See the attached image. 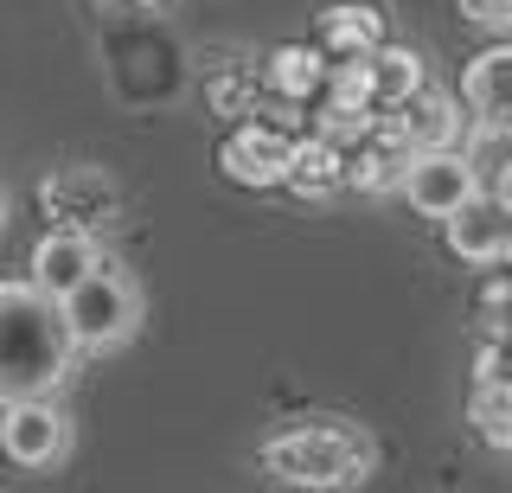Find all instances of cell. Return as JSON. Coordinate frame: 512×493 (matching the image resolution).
<instances>
[{
	"label": "cell",
	"mask_w": 512,
	"mask_h": 493,
	"mask_svg": "<svg viewBox=\"0 0 512 493\" xmlns=\"http://www.w3.org/2000/svg\"><path fill=\"white\" fill-rule=\"evenodd\" d=\"M365 71H372V109H397L404 97H416V90L429 84V65L416 45H397L384 39L372 58H365Z\"/></svg>",
	"instance_id": "cell-16"
},
{
	"label": "cell",
	"mask_w": 512,
	"mask_h": 493,
	"mask_svg": "<svg viewBox=\"0 0 512 493\" xmlns=\"http://www.w3.org/2000/svg\"><path fill=\"white\" fill-rule=\"evenodd\" d=\"M288 148H295L288 129H276V122H263V116H244V122H231L224 141H218V173L231 186L269 193V186L288 180Z\"/></svg>",
	"instance_id": "cell-6"
},
{
	"label": "cell",
	"mask_w": 512,
	"mask_h": 493,
	"mask_svg": "<svg viewBox=\"0 0 512 493\" xmlns=\"http://www.w3.org/2000/svg\"><path fill=\"white\" fill-rule=\"evenodd\" d=\"M461 109L474 116L480 135H506L512 141V39H500L480 58H468V71H461Z\"/></svg>",
	"instance_id": "cell-8"
},
{
	"label": "cell",
	"mask_w": 512,
	"mask_h": 493,
	"mask_svg": "<svg viewBox=\"0 0 512 493\" xmlns=\"http://www.w3.org/2000/svg\"><path fill=\"white\" fill-rule=\"evenodd\" d=\"M205 103H212L218 116L244 122V116H263L269 90H263V77H256V65L250 71H212V77H205Z\"/></svg>",
	"instance_id": "cell-18"
},
{
	"label": "cell",
	"mask_w": 512,
	"mask_h": 493,
	"mask_svg": "<svg viewBox=\"0 0 512 493\" xmlns=\"http://www.w3.org/2000/svg\"><path fill=\"white\" fill-rule=\"evenodd\" d=\"M372 436L346 417H308L256 449V468L288 493H346L372 474Z\"/></svg>",
	"instance_id": "cell-2"
},
{
	"label": "cell",
	"mask_w": 512,
	"mask_h": 493,
	"mask_svg": "<svg viewBox=\"0 0 512 493\" xmlns=\"http://www.w3.org/2000/svg\"><path fill=\"white\" fill-rule=\"evenodd\" d=\"M506 340H512V333H506Z\"/></svg>",
	"instance_id": "cell-24"
},
{
	"label": "cell",
	"mask_w": 512,
	"mask_h": 493,
	"mask_svg": "<svg viewBox=\"0 0 512 493\" xmlns=\"http://www.w3.org/2000/svg\"><path fill=\"white\" fill-rule=\"evenodd\" d=\"M77 365L64 314L32 282H0V404L20 397H58Z\"/></svg>",
	"instance_id": "cell-1"
},
{
	"label": "cell",
	"mask_w": 512,
	"mask_h": 493,
	"mask_svg": "<svg viewBox=\"0 0 512 493\" xmlns=\"http://www.w3.org/2000/svg\"><path fill=\"white\" fill-rule=\"evenodd\" d=\"M0 455L26 474H45L71 455V417L58 410V397H20L0 404Z\"/></svg>",
	"instance_id": "cell-5"
},
{
	"label": "cell",
	"mask_w": 512,
	"mask_h": 493,
	"mask_svg": "<svg viewBox=\"0 0 512 493\" xmlns=\"http://www.w3.org/2000/svg\"><path fill=\"white\" fill-rule=\"evenodd\" d=\"M314 45L327 52V65H333V58H372L384 45L378 0H327L320 20H314Z\"/></svg>",
	"instance_id": "cell-12"
},
{
	"label": "cell",
	"mask_w": 512,
	"mask_h": 493,
	"mask_svg": "<svg viewBox=\"0 0 512 493\" xmlns=\"http://www.w3.org/2000/svg\"><path fill=\"white\" fill-rule=\"evenodd\" d=\"M39 205H45V218L52 225H64V231H109L122 218V186L109 180L103 167H52L39 180Z\"/></svg>",
	"instance_id": "cell-4"
},
{
	"label": "cell",
	"mask_w": 512,
	"mask_h": 493,
	"mask_svg": "<svg viewBox=\"0 0 512 493\" xmlns=\"http://www.w3.org/2000/svg\"><path fill=\"white\" fill-rule=\"evenodd\" d=\"M461 20L474 33H493V39H512V0H455Z\"/></svg>",
	"instance_id": "cell-20"
},
{
	"label": "cell",
	"mask_w": 512,
	"mask_h": 493,
	"mask_svg": "<svg viewBox=\"0 0 512 493\" xmlns=\"http://www.w3.org/2000/svg\"><path fill=\"white\" fill-rule=\"evenodd\" d=\"M493 148H500V161L487 167V186H480V193H487V199L512 218V141H506V135H493ZM474 173H480V167H474Z\"/></svg>",
	"instance_id": "cell-21"
},
{
	"label": "cell",
	"mask_w": 512,
	"mask_h": 493,
	"mask_svg": "<svg viewBox=\"0 0 512 493\" xmlns=\"http://www.w3.org/2000/svg\"><path fill=\"white\" fill-rule=\"evenodd\" d=\"M410 167V141L397 135V122L378 109V129L359 141V148H346V186L352 193H391L397 180H404Z\"/></svg>",
	"instance_id": "cell-13"
},
{
	"label": "cell",
	"mask_w": 512,
	"mask_h": 493,
	"mask_svg": "<svg viewBox=\"0 0 512 493\" xmlns=\"http://www.w3.org/2000/svg\"><path fill=\"white\" fill-rule=\"evenodd\" d=\"M468 423L487 449H512V372L500 378H474V397H468Z\"/></svg>",
	"instance_id": "cell-17"
},
{
	"label": "cell",
	"mask_w": 512,
	"mask_h": 493,
	"mask_svg": "<svg viewBox=\"0 0 512 493\" xmlns=\"http://www.w3.org/2000/svg\"><path fill=\"white\" fill-rule=\"evenodd\" d=\"M384 116L397 122V135L410 141V154L455 148V135H461V103L448 97V90H436V84H423L416 97H404L397 109H384Z\"/></svg>",
	"instance_id": "cell-14"
},
{
	"label": "cell",
	"mask_w": 512,
	"mask_h": 493,
	"mask_svg": "<svg viewBox=\"0 0 512 493\" xmlns=\"http://www.w3.org/2000/svg\"><path fill=\"white\" fill-rule=\"evenodd\" d=\"M397 193H404L423 218H448L455 205H468L480 193V173H474V161L461 148H429V154H410Z\"/></svg>",
	"instance_id": "cell-7"
},
{
	"label": "cell",
	"mask_w": 512,
	"mask_h": 493,
	"mask_svg": "<svg viewBox=\"0 0 512 493\" xmlns=\"http://www.w3.org/2000/svg\"><path fill=\"white\" fill-rule=\"evenodd\" d=\"M96 263H103V244H96L90 231H64V225H52L39 244H32V276H26V282H32L39 295L64 301Z\"/></svg>",
	"instance_id": "cell-9"
},
{
	"label": "cell",
	"mask_w": 512,
	"mask_h": 493,
	"mask_svg": "<svg viewBox=\"0 0 512 493\" xmlns=\"http://www.w3.org/2000/svg\"><path fill=\"white\" fill-rule=\"evenodd\" d=\"M58 314H64V333H71L77 353H116V346H128L135 327H141V289L116 257H103L71 295L58 301Z\"/></svg>",
	"instance_id": "cell-3"
},
{
	"label": "cell",
	"mask_w": 512,
	"mask_h": 493,
	"mask_svg": "<svg viewBox=\"0 0 512 493\" xmlns=\"http://www.w3.org/2000/svg\"><path fill=\"white\" fill-rule=\"evenodd\" d=\"M288 193L295 199H333V193H346V154L333 148V141H320V135H308L301 129L295 135V148H288Z\"/></svg>",
	"instance_id": "cell-15"
},
{
	"label": "cell",
	"mask_w": 512,
	"mask_h": 493,
	"mask_svg": "<svg viewBox=\"0 0 512 493\" xmlns=\"http://www.w3.org/2000/svg\"><path fill=\"white\" fill-rule=\"evenodd\" d=\"M109 13H173V0H96Z\"/></svg>",
	"instance_id": "cell-22"
},
{
	"label": "cell",
	"mask_w": 512,
	"mask_h": 493,
	"mask_svg": "<svg viewBox=\"0 0 512 493\" xmlns=\"http://www.w3.org/2000/svg\"><path fill=\"white\" fill-rule=\"evenodd\" d=\"M0 225H7V193H0Z\"/></svg>",
	"instance_id": "cell-23"
},
{
	"label": "cell",
	"mask_w": 512,
	"mask_h": 493,
	"mask_svg": "<svg viewBox=\"0 0 512 493\" xmlns=\"http://www.w3.org/2000/svg\"><path fill=\"white\" fill-rule=\"evenodd\" d=\"M256 77H263V90L276 103L308 109V103H320V84H327V52H320L314 39H288L256 65Z\"/></svg>",
	"instance_id": "cell-11"
},
{
	"label": "cell",
	"mask_w": 512,
	"mask_h": 493,
	"mask_svg": "<svg viewBox=\"0 0 512 493\" xmlns=\"http://www.w3.org/2000/svg\"><path fill=\"white\" fill-rule=\"evenodd\" d=\"M442 237H448V250H455L461 263L493 269V263H506V250H512V218L487 193H474L468 205H455V212L442 218Z\"/></svg>",
	"instance_id": "cell-10"
},
{
	"label": "cell",
	"mask_w": 512,
	"mask_h": 493,
	"mask_svg": "<svg viewBox=\"0 0 512 493\" xmlns=\"http://www.w3.org/2000/svg\"><path fill=\"white\" fill-rule=\"evenodd\" d=\"M308 109H314V116H308V135L333 141L340 154H346V148H359V141L378 129V109H352V103H327V97L308 103Z\"/></svg>",
	"instance_id": "cell-19"
}]
</instances>
